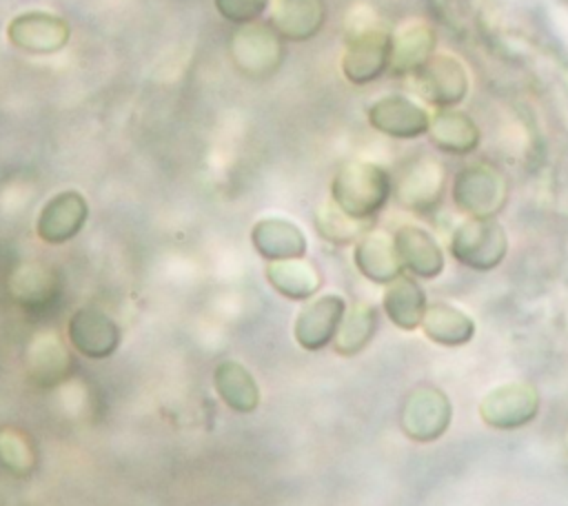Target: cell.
<instances>
[{
	"label": "cell",
	"mask_w": 568,
	"mask_h": 506,
	"mask_svg": "<svg viewBox=\"0 0 568 506\" xmlns=\"http://www.w3.org/2000/svg\"><path fill=\"white\" fill-rule=\"evenodd\" d=\"M390 47L393 33L371 9L357 7L346 24V51L342 58L346 80L366 84L379 78L390 64Z\"/></svg>",
	"instance_id": "1"
},
{
	"label": "cell",
	"mask_w": 568,
	"mask_h": 506,
	"mask_svg": "<svg viewBox=\"0 0 568 506\" xmlns=\"http://www.w3.org/2000/svg\"><path fill=\"white\" fill-rule=\"evenodd\" d=\"M393 191L390 175L373 162H346L333 178L331 200L351 217L366 222L384 209Z\"/></svg>",
	"instance_id": "2"
},
{
	"label": "cell",
	"mask_w": 568,
	"mask_h": 506,
	"mask_svg": "<svg viewBox=\"0 0 568 506\" xmlns=\"http://www.w3.org/2000/svg\"><path fill=\"white\" fill-rule=\"evenodd\" d=\"M506 231L493 217H470L459 224L450 237V253L455 260L475 271L495 269L506 257Z\"/></svg>",
	"instance_id": "3"
},
{
	"label": "cell",
	"mask_w": 568,
	"mask_h": 506,
	"mask_svg": "<svg viewBox=\"0 0 568 506\" xmlns=\"http://www.w3.org/2000/svg\"><path fill=\"white\" fill-rule=\"evenodd\" d=\"M506 180L486 164H470L462 169L453 184V200L457 209L473 217H493L506 204Z\"/></svg>",
	"instance_id": "4"
},
{
	"label": "cell",
	"mask_w": 568,
	"mask_h": 506,
	"mask_svg": "<svg viewBox=\"0 0 568 506\" xmlns=\"http://www.w3.org/2000/svg\"><path fill=\"white\" fill-rule=\"evenodd\" d=\"M453 417L450 402L446 393L435 386H417L408 393L402 406V428L406 437L415 442L439 439Z\"/></svg>",
	"instance_id": "5"
},
{
	"label": "cell",
	"mask_w": 568,
	"mask_h": 506,
	"mask_svg": "<svg viewBox=\"0 0 568 506\" xmlns=\"http://www.w3.org/2000/svg\"><path fill=\"white\" fill-rule=\"evenodd\" d=\"M539 408V395L530 384L510 382L493 388L479 404L481 419L499 431L526 426Z\"/></svg>",
	"instance_id": "6"
},
{
	"label": "cell",
	"mask_w": 568,
	"mask_h": 506,
	"mask_svg": "<svg viewBox=\"0 0 568 506\" xmlns=\"http://www.w3.org/2000/svg\"><path fill=\"white\" fill-rule=\"evenodd\" d=\"M413 80L419 95L439 109L462 102L468 91L466 69L453 55H430L413 73Z\"/></svg>",
	"instance_id": "7"
},
{
	"label": "cell",
	"mask_w": 568,
	"mask_h": 506,
	"mask_svg": "<svg viewBox=\"0 0 568 506\" xmlns=\"http://www.w3.org/2000/svg\"><path fill=\"white\" fill-rule=\"evenodd\" d=\"M69 24L60 16L47 11H27L16 16L7 27V40L33 55H49L69 42Z\"/></svg>",
	"instance_id": "8"
},
{
	"label": "cell",
	"mask_w": 568,
	"mask_h": 506,
	"mask_svg": "<svg viewBox=\"0 0 568 506\" xmlns=\"http://www.w3.org/2000/svg\"><path fill=\"white\" fill-rule=\"evenodd\" d=\"M231 53L235 67L242 73L251 78H264L277 69L282 47L275 29L251 22L242 24V29L233 36Z\"/></svg>",
	"instance_id": "9"
},
{
	"label": "cell",
	"mask_w": 568,
	"mask_h": 506,
	"mask_svg": "<svg viewBox=\"0 0 568 506\" xmlns=\"http://www.w3.org/2000/svg\"><path fill=\"white\" fill-rule=\"evenodd\" d=\"M444 175V166L437 160L417 158L402 171L395 184V195L406 209L428 213L442 202Z\"/></svg>",
	"instance_id": "10"
},
{
	"label": "cell",
	"mask_w": 568,
	"mask_h": 506,
	"mask_svg": "<svg viewBox=\"0 0 568 506\" xmlns=\"http://www.w3.org/2000/svg\"><path fill=\"white\" fill-rule=\"evenodd\" d=\"M346 302L339 295H322L304 306L295 320L293 333L302 348L317 351L335 340L337 328L344 320Z\"/></svg>",
	"instance_id": "11"
},
{
	"label": "cell",
	"mask_w": 568,
	"mask_h": 506,
	"mask_svg": "<svg viewBox=\"0 0 568 506\" xmlns=\"http://www.w3.org/2000/svg\"><path fill=\"white\" fill-rule=\"evenodd\" d=\"M368 122L384 135L408 140L428 131L430 115L404 95H384L371 104Z\"/></svg>",
	"instance_id": "12"
},
{
	"label": "cell",
	"mask_w": 568,
	"mask_h": 506,
	"mask_svg": "<svg viewBox=\"0 0 568 506\" xmlns=\"http://www.w3.org/2000/svg\"><path fill=\"white\" fill-rule=\"evenodd\" d=\"M89 206L78 191H64L53 195L38 215V235L49 244H62L80 233L84 226Z\"/></svg>",
	"instance_id": "13"
},
{
	"label": "cell",
	"mask_w": 568,
	"mask_h": 506,
	"mask_svg": "<svg viewBox=\"0 0 568 506\" xmlns=\"http://www.w3.org/2000/svg\"><path fill=\"white\" fill-rule=\"evenodd\" d=\"M69 340L87 357H106L118 348V324L98 308H80L69 320Z\"/></svg>",
	"instance_id": "14"
},
{
	"label": "cell",
	"mask_w": 568,
	"mask_h": 506,
	"mask_svg": "<svg viewBox=\"0 0 568 506\" xmlns=\"http://www.w3.org/2000/svg\"><path fill=\"white\" fill-rule=\"evenodd\" d=\"M355 266L364 277L377 284H390L404 271L395 240L386 231H368L355 246Z\"/></svg>",
	"instance_id": "15"
},
{
	"label": "cell",
	"mask_w": 568,
	"mask_h": 506,
	"mask_svg": "<svg viewBox=\"0 0 568 506\" xmlns=\"http://www.w3.org/2000/svg\"><path fill=\"white\" fill-rule=\"evenodd\" d=\"M393 240H395V249L402 260V266L406 271L426 280L437 277L442 273L444 253L428 231L406 224L397 229Z\"/></svg>",
	"instance_id": "16"
},
{
	"label": "cell",
	"mask_w": 568,
	"mask_h": 506,
	"mask_svg": "<svg viewBox=\"0 0 568 506\" xmlns=\"http://www.w3.org/2000/svg\"><path fill=\"white\" fill-rule=\"evenodd\" d=\"M251 240L255 251L271 262L300 260L306 253L304 233L293 222L282 217L260 220L251 231Z\"/></svg>",
	"instance_id": "17"
},
{
	"label": "cell",
	"mask_w": 568,
	"mask_h": 506,
	"mask_svg": "<svg viewBox=\"0 0 568 506\" xmlns=\"http://www.w3.org/2000/svg\"><path fill=\"white\" fill-rule=\"evenodd\" d=\"M271 22L286 40H308L324 22V7L320 0H275Z\"/></svg>",
	"instance_id": "18"
},
{
	"label": "cell",
	"mask_w": 568,
	"mask_h": 506,
	"mask_svg": "<svg viewBox=\"0 0 568 506\" xmlns=\"http://www.w3.org/2000/svg\"><path fill=\"white\" fill-rule=\"evenodd\" d=\"M435 49V33L424 22H408L393 33L390 69L395 73H415Z\"/></svg>",
	"instance_id": "19"
},
{
	"label": "cell",
	"mask_w": 568,
	"mask_h": 506,
	"mask_svg": "<svg viewBox=\"0 0 568 506\" xmlns=\"http://www.w3.org/2000/svg\"><path fill=\"white\" fill-rule=\"evenodd\" d=\"M426 295L413 277L399 275L384 291V311L402 331L417 328L426 315Z\"/></svg>",
	"instance_id": "20"
},
{
	"label": "cell",
	"mask_w": 568,
	"mask_h": 506,
	"mask_svg": "<svg viewBox=\"0 0 568 506\" xmlns=\"http://www.w3.org/2000/svg\"><path fill=\"white\" fill-rule=\"evenodd\" d=\"M430 140L444 153H470L479 144V129L475 122L459 111H439L430 118Z\"/></svg>",
	"instance_id": "21"
},
{
	"label": "cell",
	"mask_w": 568,
	"mask_h": 506,
	"mask_svg": "<svg viewBox=\"0 0 568 506\" xmlns=\"http://www.w3.org/2000/svg\"><path fill=\"white\" fill-rule=\"evenodd\" d=\"M422 328L428 340L442 346H462L475 335V322L450 304H433L426 308Z\"/></svg>",
	"instance_id": "22"
},
{
	"label": "cell",
	"mask_w": 568,
	"mask_h": 506,
	"mask_svg": "<svg viewBox=\"0 0 568 506\" xmlns=\"http://www.w3.org/2000/svg\"><path fill=\"white\" fill-rule=\"evenodd\" d=\"M266 277H268L271 286L288 300H306L322 284L317 271L308 262H304L302 257L300 260L271 262L266 266Z\"/></svg>",
	"instance_id": "23"
},
{
	"label": "cell",
	"mask_w": 568,
	"mask_h": 506,
	"mask_svg": "<svg viewBox=\"0 0 568 506\" xmlns=\"http://www.w3.org/2000/svg\"><path fill=\"white\" fill-rule=\"evenodd\" d=\"M215 388L224 404L237 413H251L260 402L253 375L237 362H222L215 368Z\"/></svg>",
	"instance_id": "24"
},
{
	"label": "cell",
	"mask_w": 568,
	"mask_h": 506,
	"mask_svg": "<svg viewBox=\"0 0 568 506\" xmlns=\"http://www.w3.org/2000/svg\"><path fill=\"white\" fill-rule=\"evenodd\" d=\"M377 328V311L373 304L357 302L351 311L344 313V320L335 335V351L339 355L359 353L375 335Z\"/></svg>",
	"instance_id": "25"
},
{
	"label": "cell",
	"mask_w": 568,
	"mask_h": 506,
	"mask_svg": "<svg viewBox=\"0 0 568 506\" xmlns=\"http://www.w3.org/2000/svg\"><path fill=\"white\" fill-rule=\"evenodd\" d=\"M315 226L322 237L335 244L353 242L364 231V222L346 215L333 200L315 213Z\"/></svg>",
	"instance_id": "26"
},
{
	"label": "cell",
	"mask_w": 568,
	"mask_h": 506,
	"mask_svg": "<svg viewBox=\"0 0 568 506\" xmlns=\"http://www.w3.org/2000/svg\"><path fill=\"white\" fill-rule=\"evenodd\" d=\"M268 7V0H215L217 13L235 24H251L255 22L264 9Z\"/></svg>",
	"instance_id": "27"
}]
</instances>
